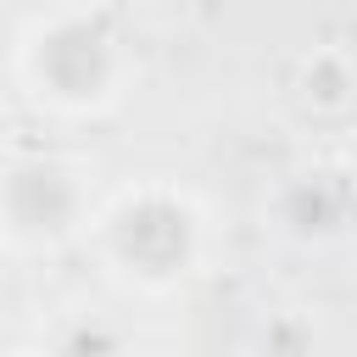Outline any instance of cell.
Returning a JSON list of instances; mask_svg holds the SVG:
<instances>
[{"instance_id":"cell-2","label":"cell","mask_w":357,"mask_h":357,"mask_svg":"<svg viewBox=\"0 0 357 357\" xmlns=\"http://www.w3.org/2000/svg\"><path fill=\"white\" fill-rule=\"evenodd\" d=\"M17 84L45 112L95 117V112L117 106L123 84H128L123 33L100 11H84V6L45 11L17 39Z\"/></svg>"},{"instance_id":"cell-3","label":"cell","mask_w":357,"mask_h":357,"mask_svg":"<svg viewBox=\"0 0 357 357\" xmlns=\"http://www.w3.org/2000/svg\"><path fill=\"white\" fill-rule=\"evenodd\" d=\"M95 201L67 156L22 151L0 167V240L11 251H61L89 234Z\"/></svg>"},{"instance_id":"cell-7","label":"cell","mask_w":357,"mask_h":357,"mask_svg":"<svg viewBox=\"0 0 357 357\" xmlns=\"http://www.w3.org/2000/svg\"><path fill=\"white\" fill-rule=\"evenodd\" d=\"M335 173L346 178V190L357 195V128L346 134V145H340V162H335Z\"/></svg>"},{"instance_id":"cell-5","label":"cell","mask_w":357,"mask_h":357,"mask_svg":"<svg viewBox=\"0 0 357 357\" xmlns=\"http://www.w3.org/2000/svg\"><path fill=\"white\" fill-rule=\"evenodd\" d=\"M351 89H357V67H351L340 50H312V56H301L296 95H301L307 112H346V106H351Z\"/></svg>"},{"instance_id":"cell-6","label":"cell","mask_w":357,"mask_h":357,"mask_svg":"<svg viewBox=\"0 0 357 357\" xmlns=\"http://www.w3.org/2000/svg\"><path fill=\"white\" fill-rule=\"evenodd\" d=\"M45 357H128V335L112 318L78 312V318L56 324V335L45 340Z\"/></svg>"},{"instance_id":"cell-1","label":"cell","mask_w":357,"mask_h":357,"mask_svg":"<svg viewBox=\"0 0 357 357\" xmlns=\"http://www.w3.org/2000/svg\"><path fill=\"white\" fill-rule=\"evenodd\" d=\"M89 240L106 262V273L139 296H167L184 279L201 273L206 257V212L190 190L145 178L117 190L89 218Z\"/></svg>"},{"instance_id":"cell-4","label":"cell","mask_w":357,"mask_h":357,"mask_svg":"<svg viewBox=\"0 0 357 357\" xmlns=\"http://www.w3.org/2000/svg\"><path fill=\"white\" fill-rule=\"evenodd\" d=\"M346 201H357V195L346 190L340 173H296V178L279 190L273 218H279V229L296 234V240H329V234L340 229Z\"/></svg>"},{"instance_id":"cell-8","label":"cell","mask_w":357,"mask_h":357,"mask_svg":"<svg viewBox=\"0 0 357 357\" xmlns=\"http://www.w3.org/2000/svg\"><path fill=\"white\" fill-rule=\"evenodd\" d=\"M0 251H6V240H0Z\"/></svg>"}]
</instances>
